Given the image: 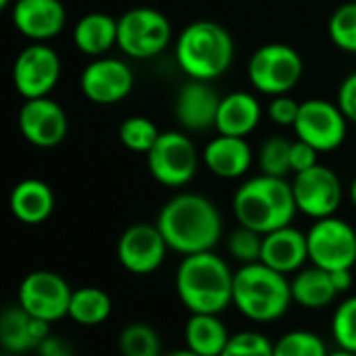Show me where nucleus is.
I'll list each match as a JSON object with an SVG mask.
<instances>
[{
	"mask_svg": "<svg viewBox=\"0 0 356 356\" xmlns=\"http://www.w3.org/2000/svg\"><path fill=\"white\" fill-rule=\"evenodd\" d=\"M155 225L168 248L183 256L210 252L222 237V216L216 204L200 193H178L168 200Z\"/></svg>",
	"mask_w": 356,
	"mask_h": 356,
	"instance_id": "nucleus-1",
	"label": "nucleus"
},
{
	"mask_svg": "<svg viewBox=\"0 0 356 356\" xmlns=\"http://www.w3.org/2000/svg\"><path fill=\"white\" fill-rule=\"evenodd\" d=\"M233 279L229 262L210 252L189 254L176 268V296L189 312L220 314L233 304Z\"/></svg>",
	"mask_w": 356,
	"mask_h": 356,
	"instance_id": "nucleus-2",
	"label": "nucleus"
},
{
	"mask_svg": "<svg viewBox=\"0 0 356 356\" xmlns=\"http://www.w3.org/2000/svg\"><path fill=\"white\" fill-rule=\"evenodd\" d=\"M233 36L225 26L212 19L191 22L174 40L176 65L189 80H218L233 65Z\"/></svg>",
	"mask_w": 356,
	"mask_h": 356,
	"instance_id": "nucleus-3",
	"label": "nucleus"
},
{
	"mask_svg": "<svg viewBox=\"0 0 356 356\" xmlns=\"http://www.w3.org/2000/svg\"><path fill=\"white\" fill-rule=\"evenodd\" d=\"M233 214L241 227L260 235L291 225L298 214L291 183H287V178L260 172L237 187L233 195Z\"/></svg>",
	"mask_w": 356,
	"mask_h": 356,
	"instance_id": "nucleus-4",
	"label": "nucleus"
},
{
	"mask_svg": "<svg viewBox=\"0 0 356 356\" xmlns=\"http://www.w3.org/2000/svg\"><path fill=\"white\" fill-rule=\"evenodd\" d=\"M291 285L287 275L262 262L241 264L233 279V304L254 323H273L291 306Z\"/></svg>",
	"mask_w": 356,
	"mask_h": 356,
	"instance_id": "nucleus-5",
	"label": "nucleus"
},
{
	"mask_svg": "<svg viewBox=\"0 0 356 356\" xmlns=\"http://www.w3.org/2000/svg\"><path fill=\"white\" fill-rule=\"evenodd\" d=\"M174 38L170 19L151 7H136L118 19V49L130 59H153Z\"/></svg>",
	"mask_w": 356,
	"mask_h": 356,
	"instance_id": "nucleus-6",
	"label": "nucleus"
},
{
	"mask_svg": "<svg viewBox=\"0 0 356 356\" xmlns=\"http://www.w3.org/2000/svg\"><path fill=\"white\" fill-rule=\"evenodd\" d=\"M304 76L300 53L283 42H268L254 51L248 63L250 84L268 97L289 95Z\"/></svg>",
	"mask_w": 356,
	"mask_h": 356,
	"instance_id": "nucleus-7",
	"label": "nucleus"
},
{
	"mask_svg": "<svg viewBox=\"0 0 356 356\" xmlns=\"http://www.w3.org/2000/svg\"><path fill=\"white\" fill-rule=\"evenodd\" d=\"M147 168L155 181L168 189L189 185L200 168V153L193 140L178 130L161 132L147 153Z\"/></svg>",
	"mask_w": 356,
	"mask_h": 356,
	"instance_id": "nucleus-8",
	"label": "nucleus"
},
{
	"mask_svg": "<svg viewBox=\"0 0 356 356\" xmlns=\"http://www.w3.org/2000/svg\"><path fill=\"white\" fill-rule=\"evenodd\" d=\"M306 243L308 262L323 270L331 273L356 264V231L337 216L314 220L306 233Z\"/></svg>",
	"mask_w": 356,
	"mask_h": 356,
	"instance_id": "nucleus-9",
	"label": "nucleus"
},
{
	"mask_svg": "<svg viewBox=\"0 0 356 356\" xmlns=\"http://www.w3.org/2000/svg\"><path fill=\"white\" fill-rule=\"evenodd\" d=\"M293 132L296 138L308 143L318 153H329L346 140L348 120L337 103L327 99H308L300 103Z\"/></svg>",
	"mask_w": 356,
	"mask_h": 356,
	"instance_id": "nucleus-10",
	"label": "nucleus"
},
{
	"mask_svg": "<svg viewBox=\"0 0 356 356\" xmlns=\"http://www.w3.org/2000/svg\"><path fill=\"white\" fill-rule=\"evenodd\" d=\"M291 189L298 212L312 220L335 216L343 200V187L339 176L323 163L293 174Z\"/></svg>",
	"mask_w": 356,
	"mask_h": 356,
	"instance_id": "nucleus-11",
	"label": "nucleus"
},
{
	"mask_svg": "<svg viewBox=\"0 0 356 356\" xmlns=\"http://www.w3.org/2000/svg\"><path fill=\"white\" fill-rule=\"evenodd\" d=\"M61 57L49 42H32L13 63V84L24 99L49 97L61 80Z\"/></svg>",
	"mask_w": 356,
	"mask_h": 356,
	"instance_id": "nucleus-12",
	"label": "nucleus"
},
{
	"mask_svg": "<svg viewBox=\"0 0 356 356\" xmlns=\"http://www.w3.org/2000/svg\"><path fill=\"white\" fill-rule=\"evenodd\" d=\"M74 289L53 270H34L24 277L17 291V304L32 316L55 323L67 316Z\"/></svg>",
	"mask_w": 356,
	"mask_h": 356,
	"instance_id": "nucleus-13",
	"label": "nucleus"
},
{
	"mask_svg": "<svg viewBox=\"0 0 356 356\" xmlns=\"http://www.w3.org/2000/svg\"><path fill=\"white\" fill-rule=\"evenodd\" d=\"M134 88L130 65L115 57H95L80 76L82 95L97 105H113L124 101Z\"/></svg>",
	"mask_w": 356,
	"mask_h": 356,
	"instance_id": "nucleus-14",
	"label": "nucleus"
},
{
	"mask_svg": "<svg viewBox=\"0 0 356 356\" xmlns=\"http://www.w3.org/2000/svg\"><path fill=\"white\" fill-rule=\"evenodd\" d=\"M168 250L157 225L138 222L122 233L118 241V260L132 275H151L163 264Z\"/></svg>",
	"mask_w": 356,
	"mask_h": 356,
	"instance_id": "nucleus-15",
	"label": "nucleus"
},
{
	"mask_svg": "<svg viewBox=\"0 0 356 356\" xmlns=\"http://www.w3.org/2000/svg\"><path fill=\"white\" fill-rule=\"evenodd\" d=\"M17 122L22 136L30 145L40 149H51L63 143L70 128L65 109L51 97L26 99L19 109Z\"/></svg>",
	"mask_w": 356,
	"mask_h": 356,
	"instance_id": "nucleus-16",
	"label": "nucleus"
},
{
	"mask_svg": "<svg viewBox=\"0 0 356 356\" xmlns=\"http://www.w3.org/2000/svg\"><path fill=\"white\" fill-rule=\"evenodd\" d=\"M11 17L15 30L32 42L57 38L67 24V11L61 0H17Z\"/></svg>",
	"mask_w": 356,
	"mask_h": 356,
	"instance_id": "nucleus-17",
	"label": "nucleus"
},
{
	"mask_svg": "<svg viewBox=\"0 0 356 356\" xmlns=\"http://www.w3.org/2000/svg\"><path fill=\"white\" fill-rule=\"evenodd\" d=\"M220 99L222 97H218V92L210 86V82L189 80L176 95V103H174L176 120L189 132L210 130L216 126Z\"/></svg>",
	"mask_w": 356,
	"mask_h": 356,
	"instance_id": "nucleus-18",
	"label": "nucleus"
},
{
	"mask_svg": "<svg viewBox=\"0 0 356 356\" xmlns=\"http://www.w3.org/2000/svg\"><path fill=\"white\" fill-rule=\"evenodd\" d=\"M260 262L283 275L298 273L308 262L306 233H302L291 225L266 233L262 237Z\"/></svg>",
	"mask_w": 356,
	"mask_h": 356,
	"instance_id": "nucleus-19",
	"label": "nucleus"
},
{
	"mask_svg": "<svg viewBox=\"0 0 356 356\" xmlns=\"http://www.w3.org/2000/svg\"><path fill=\"white\" fill-rule=\"evenodd\" d=\"M202 159L214 176L225 178V181H235V178H241L250 172L254 153L243 136L218 134L208 140Z\"/></svg>",
	"mask_w": 356,
	"mask_h": 356,
	"instance_id": "nucleus-20",
	"label": "nucleus"
},
{
	"mask_svg": "<svg viewBox=\"0 0 356 356\" xmlns=\"http://www.w3.org/2000/svg\"><path fill=\"white\" fill-rule=\"evenodd\" d=\"M51 335V323L32 316L26 308L9 306L0 312V346L11 354L36 350Z\"/></svg>",
	"mask_w": 356,
	"mask_h": 356,
	"instance_id": "nucleus-21",
	"label": "nucleus"
},
{
	"mask_svg": "<svg viewBox=\"0 0 356 356\" xmlns=\"http://www.w3.org/2000/svg\"><path fill=\"white\" fill-rule=\"evenodd\" d=\"M9 208L11 214L24 225H42L55 210V193L40 178H26L13 187Z\"/></svg>",
	"mask_w": 356,
	"mask_h": 356,
	"instance_id": "nucleus-22",
	"label": "nucleus"
},
{
	"mask_svg": "<svg viewBox=\"0 0 356 356\" xmlns=\"http://www.w3.org/2000/svg\"><path fill=\"white\" fill-rule=\"evenodd\" d=\"M262 120L260 101L245 90L231 92L220 99L218 115H216V130L218 134L229 136H250Z\"/></svg>",
	"mask_w": 356,
	"mask_h": 356,
	"instance_id": "nucleus-23",
	"label": "nucleus"
},
{
	"mask_svg": "<svg viewBox=\"0 0 356 356\" xmlns=\"http://www.w3.org/2000/svg\"><path fill=\"white\" fill-rule=\"evenodd\" d=\"M74 44L86 57H103L118 47V19L107 13H88L74 28Z\"/></svg>",
	"mask_w": 356,
	"mask_h": 356,
	"instance_id": "nucleus-24",
	"label": "nucleus"
},
{
	"mask_svg": "<svg viewBox=\"0 0 356 356\" xmlns=\"http://www.w3.org/2000/svg\"><path fill=\"white\" fill-rule=\"evenodd\" d=\"M229 329L222 323L220 314L191 312L185 323L187 348L200 356H220L229 343Z\"/></svg>",
	"mask_w": 356,
	"mask_h": 356,
	"instance_id": "nucleus-25",
	"label": "nucleus"
},
{
	"mask_svg": "<svg viewBox=\"0 0 356 356\" xmlns=\"http://www.w3.org/2000/svg\"><path fill=\"white\" fill-rule=\"evenodd\" d=\"M289 285H291L293 302L310 310L325 308L339 296L331 281V273L314 264L293 273V279L289 281Z\"/></svg>",
	"mask_w": 356,
	"mask_h": 356,
	"instance_id": "nucleus-26",
	"label": "nucleus"
},
{
	"mask_svg": "<svg viewBox=\"0 0 356 356\" xmlns=\"http://www.w3.org/2000/svg\"><path fill=\"white\" fill-rule=\"evenodd\" d=\"M113 304L107 291L99 287H80L74 289L72 302H70V312L67 316L84 327H95L105 323L111 316Z\"/></svg>",
	"mask_w": 356,
	"mask_h": 356,
	"instance_id": "nucleus-27",
	"label": "nucleus"
},
{
	"mask_svg": "<svg viewBox=\"0 0 356 356\" xmlns=\"http://www.w3.org/2000/svg\"><path fill=\"white\" fill-rule=\"evenodd\" d=\"M122 356H161V339L147 323H128L118 337Z\"/></svg>",
	"mask_w": 356,
	"mask_h": 356,
	"instance_id": "nucleus-28",
	"label": "nucleus"
},
{
	"mask_svg": "<svg viewBox=\"0 0 356 356\" xmlns=\"http://www.w3.org/2000/svg\"><path fill=\"white\" fill-rule=\"evenodd\" d=\"M327 34L333 47L343 53L356 55V0L339 5L327 24Z\"/></svg>",
	"mask_w": 356,
	"mask_h": 356,
	"instance_id": "nucleus-29",
	"label": "nucleus"
},
{
	"mask_svg": "<svg viewBox=\"0 0 356 356\" xmlns=\"http://www.w3.org/2000/svg\"><path fill=\"white\" fill-rule=\"evenodd\" d=\"M159 128L145 115H130L120 124V143L134 153H149V149L159 138Z\"/></svg>",
	"mask_w": 356,
	"mask_h": 356,
	"instance_id": "nucleus-30",
	"label": "nucleus"
},
{
	"mask_svg": "<svg viewBox=\"0 0 356 356\" xmlns=\"http://www.w3.org/2000/svg\"><path fill=\"white\" fill-rule=\"evenodd\" d=\"M273 354L275 356H327L329 350L321 339V335L306 329H293L275 341Z\"/></svg>",
	"mask_w": 356,
	"mask_h": 356,
	"instance_id": "nucleus-31",
	"label": "nucleus"
},
{
	"mask_svg": "<svg viewBox=\"0 0 356 356\" xmlns=\"http://www.w3.org/2000/svg\"><path fill=\"white\" fill-rule=\"evenodd\" d=\"M331 333L337 348L356 352V296L341 300L331 318Z\"/></svg>",
	"mask_w": 356,
	"mask_h": 356,
	"instance_id": "nucleus-32",
	"label": "nucleus"
},
{
	"mask_svg": "<svg viewBox=\"0 0 356 356\" xmlns=\"http://www.w3.org/2000/svg\"><path fill=\"white\" fill-rule=\"evenodd\" d=\"M289 147L291 140L283 136H270L262 143L258 151V165L262 174L287 178L289 170Z\"/></svg>",
	"mask_w": 356,
	"mask_h": 356,
	"instance_id": "nucleus-33",
	"label": "nucleus"
},
{
	"mask_svg": "<svg viewBox=\"0 0 356 356\" xmlns=\"http://www.w3.org/2000/svg\"><path fill=\"white\" fill-rule=\"evenodd\" d=\"M262 237L260 233L248 229V227H241L235 229L231 235H229V241H227V250L229 254L241 262V264H252V262H260V252H262Z\"/></svg>",
	"mask_w": 356,
	"mask_h": 356,
	"instance_id": "nucleus-34",
	"label": "nucleus"
},
{
	"mask_svg": "<svg viewBox=\"0 0 356 356\" xmlns=\"http://www.w3.org/2000/svg\"><path fill=\"white\" fill-rule=\"evenodd\" d=\"M273 341L258 331H239L229 337L220 356H275Z\"/></svg>",
	"mask_w": 356,
	"mask_h": 356,
	"instance_id": "nucleus-35",
	"label": "nucleus"
},
{
	"mask_svg": "<svg viewBox=\"0 0 356 356\" xmlns=\"http://www.w3.org/2000/svg\"><path fill=\"white\" fill-rule=\"evenodd\" d=\"M268 118L277 124V126H285V128H293L298 111H300V103L296 99H291L289 95H277L270 99L268 103Z\"/></svg>",
	"mask_w": 356,
	"mask_h": 356,
	"instance_id": "nucleus-36",
	"label": "nucleus"
},
{
	"mask_svg": "<svg viewBox=\"0 0 356 356\" xmlns=\"http://www.w3.org/2000/svg\"><path fill=\"white\" fill-rule=\"evenodd\" d=\"M316 163H318V151L314 147H310L308 143H304L300 138L291 140V147H289V170H291V174L310 170Z\"/></svg>",
	"mask_w": 356,
	"mask_h": 356,
	"instance_id": "nucleus-37",
	"label": "nucleus"
},
{
	"mask_svg": "<svg viewBox=\"0 0 356 356\" xmlns=\"http://www.w3.org/2000/svg\"><path fill=\"white\" fill-rule=\"evenodd\" d=\"M346 115L348 122L356 124V72L343 78V82L337 88V101H335Z\"/></svg>",
	"mask_w": 356,
	"mask_h": 356,
	"instance_id": "nucleus-38",
	"label": "nucleus"
},
{
	"mask_svg": "<svg viewBox=\"0 0 356 356\" xmlns=\"http://www.w3.org/2000/svg\"><path fill=\"white\" fill-rule=\"evenodd\" d=\"M36 352H38V356H74L72 343L59 335H53V333L40 341Z\"/></svg>",
	"mask_w": 356,
	"mask_h": 356,
	"instance_id": "nucleus-39",
	"label": "nucleus"
},
{
	"mask_svg": "<svg viewBox=\"0 0 356 356\" xmlns=\"http://www.w3.org/2000/svg\"><path fill=\"white\" fill-rule=\"evenodd\" d=\"M331 281L337 289V293H346L352 287V268H339V270H331Z\"/></svg>",
	"mask_w": 356,
	"mask_h": 356,
	"instance_id": "nucleus-40",
	"label": "nucleus"
},
{
	"mask_svg": "<svg viewBox=\"0 0 356 356\" xmlns=\"http://www.w3.org/2000/svg\"><path fill=\"white\" fill-rule=\"evenodd\" d=\"M348 197H350L352 206L356 208V176L352 178V183H350V187H348Z\"/></svg>",
	"mask_w": 356,
	"mask_h": 356,
	"instance_id": "nucleus-41",
	"label": "nucleus"
},
{
	"mask_svg": "<svg viewBox=\"0 0 356 356\" xmlns=\"http://www.w3.org/2000/svg\"><path fill=\"white\" fill-rule=\"evenodd\" d=\"M165 356H200V354H195L193 350L185 348V350H176V352H170V354H165Z\"/></svg>",
	"mask_w": 356,
	"mask_h": 356,
	"instance_id": "nucleus-42",
	"label": "nucleus"
},
{
	"mask_svg": "<svg viewBox=\"0 0 356 356\" xmlns=\"http://www.w3.org/2000/svg\"><path fill=\"white\" fill-rule=\"evenodd\" d=\"M327 356H356V352H348V350L337 348V352H329Z\"/></svg>",
	"mask_w": 356,
	"mask_h": 356,
	"instance_id": "nucleus-43",
	"label": "nucleus"
},
{
	"mask_svg": "<svg viewBox=\"0 0 356 356\" xmlns=\"http://www.w3.org/2000/svg\"><path fill=\"white\" fill-rule=\"evenodd\" d=\"M9 5H11V0H0V13H3Z\"/></svg>",
	"mask_w": 356,
	"mask_h": 356,
	"instance_id": "nucleus-44",
	"label": "nucleus"
},
{
	"mask_svg": "<svg viewBox=\"0 0 356 356\" xmlns=\"http://www.w3.org/2000/svg\"><path fill=\"white\" fill-rule=\"evenodd\" d=\"M0 356H13L11 352H5V354H0Z\"/></svg>",
	"mask_w": 356,
	"mask_h": 356,
	"instance_id": "nucleus-45",
	"label": "nucleus"
}]
</instances>
